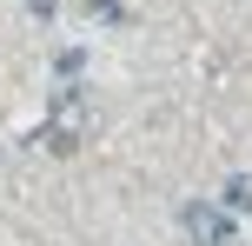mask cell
Instances as JSON below:
<instances>
[{
    "label": "cell",
    "instance_id": "6da1fadb",
    "mask_svg": "<svg viewBox=\"0 0 252 246\" xmlns=\"http://www.w3.org/2000/svg\"><path fill=\"white\" fill-rule=\"evenodd\" d=\"M179 226H186L192 246H232V220H226L219 207H206V200H192V207L179 213Z\"/></svg>",
    "mask_w": 252,
    "mask_h": 246
},
{
    "label": "cell",
    "instance_id": "7a4b0ae2",
    "mask_svg": "<svg viewBox=\"0 0 252 246\" xmlns=\"http://www.w3.org/2000/svg\"><path fill=\"white\" fill-rule=\"evenodd\" d=\"M226 213H252V173H232L226 180Z\"/></svg>",
    "mask_w": 252,
    "mask_h": 246
}]
</instances>
